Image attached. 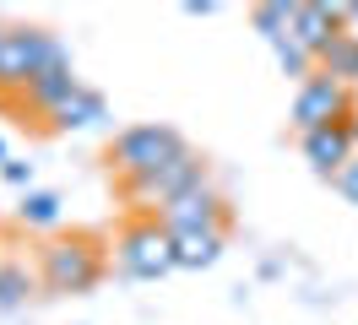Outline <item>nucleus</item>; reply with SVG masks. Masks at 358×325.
Here are the masks:
<instances>
[{
    "mask_svg": "<svg viewBox=\"0 0 358 325\" xmlns=\"http://www.w3.org/2000/svg\"><path fill=\"white\" fill-rule=\"evenodd\" d=\"M109 250L114 244H103V233H92V228L49 233L38 244V282L49 293H92L109 271Z\"/></svg>",
    "mask_w": 358,
    "mask_h": 325,
    "instance_id": "nucleus-1",
    "label": "nucleus"
},
{
    "mask_svg": "<svg viewBox=\"0 0 358 325\" xmlns=\"http://www.w3.org/2000/svg\"><path fill=\"white\" fill-rule=\"evenodd\" d=\"M114 266H120V277H131V282H157L169 271H179L174 266V233L157 222V212L125 217V228L114 233Z\"/></svg>",
    "mask_w": 358,
    "mask_h": 325,
    "instance_id": "nucleus-2",
    "label": "nucleus"
},
{
    "mask_svg": "<svg viewBox=\"0 0 358 325\" xmlns=\"http://www.w3.org/2000/svg\"><path fill=\"white\" fill-rule=\"evenodd\" d=\"M71 60L66 43L55 38L49 27H6V38H0V92H17L22 98L27 87H33V76H44L49 65Z\"/></svg>",
    "mask_w": 358,
    "mask_h": 325,
    "instance_id": "nucleus-3",
    "label": "nucleus"
},
{
    "mask_svg": "<svg viewBox=\"0 0 358 325\" xmlns=\"http://www.w3.org/2000/svg\"><path fill=\"white\" fill-rule=\"evenodd\" d=\"M185 147H190V141H185L174 125H131V130H120V136H114L109 168L120 173V185H136V179L157 173L163 163H174Z\"/></svg>",
    "mask_w": 358,
    "mask_h": 325,
    "instance_id": "nucleus-4",
    "label": "nucleus"
},
{
    "mask_svg": "<svg viewBox=\"0 0 358 325\" xmlns=\"http://www.w3.org/2000/svg\"><path fill=\"white\" fill-rule=\"evenodd\" d=\"M201 185H212V179H206V157H201L196 147H185L174 163H163L157 173L136 179V185H120V190L131 195L136 206H147V212H163L169 201H179V195H190V190H201Z\"/></svg>",
    "mask_w": 358,
    "mask_h": 325,
    "instance_id": "nucleus-5",
    "label": "nucleus"
},
{
    "mask_svg": "<svg viewBox=\"0 0 358 325\" xmlns=\"http://www.w3.org/2000/svg\"><path fill=\"white\" fill-rule=\"evenodd\" d=\"M348 120H358L353 87L331 82V76H320V71H315L310 82H299V98H293V130H299V136L326 130V125H348Z\"/></svg>",
    "mask_w": 358,
    "mask_h": 325,
    "instance_id": "nucleus-6",
    "label": "nucleus"
},
{
    "mask_svg": "<svg viewBox=\"0 0 358 325\" xmlns=\"http://www.w3.org/2000/svg\"><path fill=\"white\" fill-rule=\"evenodd\" d=\"M299 147H304V163H310L320 179H336V173L358 157V120H348V125H326V130H310V136H299Z\"/></svg>",
    "mask_w": 358,
    "mask_h": 325,
    "instance_id": "nucleus-7",
    "label": "nucleus"
},
{
    "mask_svg": "<svg viewBox=\"0 0 358 325\" xmlns=\"http://www.w3.org/2000/svg\"><path fill=\"white\" fill-rule=\"evenodd\" d=\"M157 222H163L169 233H190V228H228V222H234V212H228V201L212 190V185H201V190L169 201V206L157 212Z\"/></svg>",
    "mask_w": 358,
    "mask_h": 325,
    "instance_id": "nucleus-8",
    "label": "nucleus"
},
{
    "mask_svg": "<svg viewBox=\"0 0 358 325\" xmlns=\"http://www.w3.org/2000/svg\"><path fill=\"white\" fill-rule=\"evenodd\" d=\"M293 38L299 49H310L315 60H320V49L336 38V33H348V6H326V0H293Z\"/></svg>",
    "mask_w": 358,
    "mask_h": 325,
    "instance_id": "nucleus-9",
    "label": "nucleus"
},
{
    "mask_svg": "<svg viewBox=\"0 0 358 325\" xmlns=\"http://www.w3.org/2000/svg\"><path fill=\"white\" fill-rule=\"evenodd\" d=\"M49 125L55 130H98V125H109V98H103V92H98V87H76V92H71L66 103L55 108V114H49Z\"/></svg>",
    "mask_w": 358,
    "mask_h": 325,
    "instance_id": "nucleus-10",
    "label": "nucleus"
},
{
    "mask_svg": "<svg viewBox=\"0 0 358 325\" xmlns=\"http://www.w3.org/2000/svg\"><path fill=\"white\" fill-rule=\"evenodd\" d=\"M228 250V228H190V233H174V266L179 271H206L217 266Z\"/></svg>",
    "mask_w": 358,
    "mask_h": 325,
    "instance_id": "nucleus-11",
    "label": "nucleus"
},
{
    "mask_svg": "<svg viewBox=\"0 0 358 325\" xmlns=\"http://www.w3.org/2000/svg\"><path fill=\"white\" fill-rule=\"evenodd\" d=\"M76 87H82V76H76V71H71V60H60V65H49L44 76H33V87H27L22 92V108H38V114H55V108L66 103L71 92H76Z\"/></svg>",
    "mask_w": 358,
    "mask_h": 325,
    "instance_id": "nucleus-12",
    "label": "nucleus"
},
{
    "mask_svg": "<svg viewBox=\"0 0 358 325\" xmlns=\"http://www.w3.org/2000/svg\"><path fill=\"white\" fill-rule=\"evenodd\" d=\"M315 71L331 76V82H342V87H353L358 82V33H336V38L320 49Z\"/></svg>",
    "mask_w": 358,
    "mask_h": 325,
    "instance_id": "nucleus-13",
    "label": "nucleus"
},
{
    "mask_svg": "<svg viewBox=\"0 0 358 325\" xmlns=\"http://www.w3.org/2000/svg\"><path fill=\"white\" fill-rule=\"evenodd\" d=\"M60 217H66V201L55 190H27L22 206H17V222H22V228H38V233H60Z\"/></svg>",
    "mask_w": 358,
    "mask_h": 325,
    "instance_id": "nucleus-14",
    "label": "nucleus"
},
{
    "mask_svg": "<svg viewBox=\"0 0 358 325\" xmlns=\"http://www.w3.org/2000/svg\"><path fill=\"white\" fill-rule=\"evenodd\" d=\"M27 293H33L27 260H0V309H22Z\"/></svg>",
    "mask_w": 358,
    "mask_h": 325,
    "instance_id": "nucleus-15",
    "label": "nucleus"
},
{
    "mask_svg": "<svg viewBox=\"0 0 358 325\" xmlns=\"http://www.w3.org/2000/svg\"><path fill=\"white\" fill-rule=\"evenodd\" d=\"M250 22H255V33H261V38H282V33H288L293 27V0H266V6H255V11H250Z\"/></svg>",
    "mask_w": 358,
    "mask_h": 325,
    "instance_id": "nucleus-16",
    "label": "nucleus"
},
{
    "mask_svg": "<svg viewBox=\"0 0 358 325\" xmlns=\"http://www.w3.org/2000/svg\"><path fill=\"white\" fill-rule=\"evenodd\" d=\"M0 179H6V185H17V190H33V163H17V157H6V163H0Z\"/></svg>",
    "mask_w": 358,
    "mask_h": 325,
    "instance_id": "nucleus-17",
    "label": "nucleus"
},
{
    "mask_svg": "<svg viewBox=\"0 0 358 325\" xmlns=\"http://www.w3.org/2000/svg\"><path fill=\"white\" fill-rule=\"evenodd\" d=\"M331 185H336V190H342V195H348V201H353V206H358V157H353V163H348V168H342V173H336Z\"/></svg>",
    "mask_w": 358,
    "mask_h": 325,
    "instance_id": "nucleus-18",
    "label": "nucleus"
},
{
    "mask_svg": "<svg viewBox=\"0 0 358 325\" xmlns=\"http://www.w3.org/2000/svg\"><path fill=\"white\" fill-rule=\"evenodd\" d=\"M348 33H358V0L348 6Z\"/></svg>",
    "mask_w": 358,
    "mask_h": 325,
    "instance_id": "nucleus-19",
    "label": "nucleus"
},
{
    "mask_svg": "<svg viewBox=\"0 0 358 325\" xmlns=\"http://www.w3.org/2000/svg\"><path fill=\"white\" fill-rule=\"evenodd\" d=\"M0 163H6V141H0Z\"/></svg>",
    "mask_w": 358,
    "mask_h": 325,
    "instance_id": "nucleus-20",
    "label": "nucleus"
},
{
    "mask_svg": "<svg viewBox=\"0 0 358 325\" xmlns=\"http://www.w3.org/2000/svg\"><path fill=\"white\" fill-rule=\"evenodd\" d=\"M0 38H6V27H0Z\"/></svg>",
    "mask_w": 358,
    "mask_h": 325,
    "instance_id": "nucleus-21",
    "label": "nucleus"
}]
</instances>
